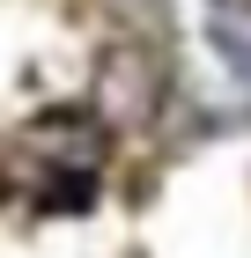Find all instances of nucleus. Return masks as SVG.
Segmentation results:
<instances>
[{
    "mask_svg": "<svg viewBox=\"0 0 251 258\" xmlns=\"http://www.w3.org/2000/svg\"><path fill=\"white\" fill-rule=\"evenodd\" d=\"M214 44L229 52L236 74H251V8H244V15H229V8H222V15H214Z\"/></svg>",
    "mask_w": 251,
    "mask_h": 258,
    "instance_id": "obj_1",
    "label": "nucleus"
}]
</instances>
